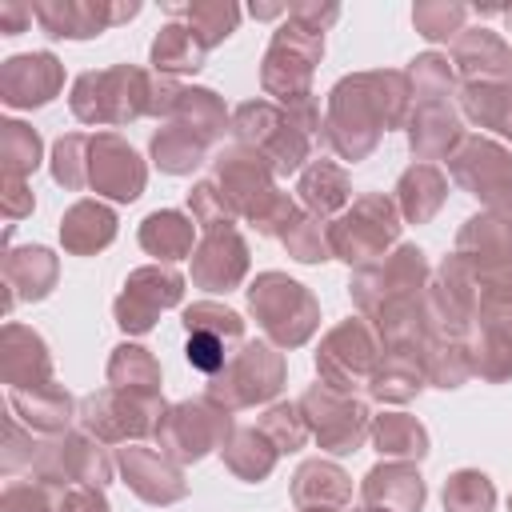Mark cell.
Wrapping results in <instances>:
<instances>
[{
	"mask_svg": "<svg viewBox=\"0 0 512 512\" xmlns=\"http://www.w3.org/2000/svg\"><path fill=\"white\" fill-rule=\"evenodd\" d=\"M32 212V192L24 180H4V216L8 220H20Z\"/></svg>",
	"mask_w": 512,
	"mask_h": 512,
	"instance_id": "57",
	"label": "cell"
},
{
	"mask_svg": "<svg viewBox=\"0 0 512 512\" xmlns=\"http://www.w3.org/2000/svg\"><path fill=\"white\" fill-rule=\"evenodd\" d=\"M356 308L376 328L384 348H408L424 336V292H428V264L424 252L400 244L396 252L356 268L348 284Z\"/></svg>",
	"mask_w": 512,
	"mask_h": 512,
	"instance_id": "1",
	"label": "cell"
},
{
	"mask_svg": "<svg viewBox=\"0 0 512 512\" xmlns=\"http://www.w3.org/2000/svg\"><path fill=\"white\" fill-rule=\"evenodd\" d=\"M0 364H4L8 388L52 384V356H48L44 340H40L32 328H24V324H4V336H0Z\"/></svg>",
	"mask_w": 512,
	"mask_h": 512,
	"instance_id": "24",
	"label": "cell"
},
{
	"mask_svg": "<svg viewBox=\"0 0 512 512\" xmlns=\"http://www.w3.org/2000/svg\"><path fill=\"white\" fill-rule=\"evenodd\" d=\"M204 52L208 48L192 36V28L180 24V20H172L152 40V68L160 76H188V72H200L204 68Z\"/></svg>",
	"mask_w": 512,
	"mask_h": 512,
	"instance_id": "35",
	"label": "cell"
},
{
	"mask_svg": "<svg viewBox=\"0 0 512 512\" xmlns=\"http://www.w3.org/2000/svg\"><path fill=\"white\" fill-rule=\"evenodd\" d=\"M296 192H300V200H304L308 216H316V220L336 216V212H340V208H348V200H352L348 172H344L340 164H332V160H312V164L304 168V176H300Z\"/></svg>",
	"mask_w": 512,
	"mask_h": 512,
	"instance_id": "31",
	"label": "cell"
},
{
	"mask_svg": "<svg viewBox=\"0 0 512 512\" xmlns=\"http://www.w3.org/2000/svg\"><path fill=\"white\" fill-rule=\"evenodd\" d=\"M412 112V84L404 72H356L336 80L328 92L324 112V140L344 160H364L380 132L408 124Z\"/></svg>",
	"mask_w": 512,
	"mask_h": 512,
	"instance_id": "2",
	"label": "cell"
},
{
	"mask_svg": "<svg viewBox=\"0 0 512 512\" xmlns=\"http://www.w3.org/2000/svg\"><path fill=\"white\" fill-rule=\"evenodd\" d=\"M32 20H36L32 4H20V0H4V4H0V32H4V36H20Z\"/></svg>",
	"mask_w": 512,
	"mask_h": 512,
	"instance_id": "56",
	"label": "cell"
},
{
	"mask_svg": "<svg viewBox=\"0 0 512 512\" xmlns=\"http://www.w3.org/2000/svg\"><path fill=\"white\" fill-rule=\"evenodd\" d=\"M356 512H388V508H372V504H360Z\"/></svg>",
	"mask_w": 512,
	"mask_h": 512,
	"instance_id": "58",
	"label": "cell"
},
{
	"mask_svg": "<svg viewBox=\"0 0 512 512\" xmlns=\"http://www.w3.org/2000/svg\"><path fill=\"white\" fill-rule=\"evenodd\" d=\"M372 444L380 456H396V460H420L428 452V432L416 416L408 412H384L372 420Z\"/></svg>",
	"mask_w": 512,
	"mask_h": 512,
	"instance_id": "38",
	"label": "cell"
},
{
	"mask_svg": "<svg viewBox=\"0 0 512 512\" xmlns=\"http://www.w3.org/2000/svg\"><path fill=\"white\" fill-rule=\"evenodd\" d=\"M168 16H176L180 24L192 28V36L204 48H216L220 40H228L240 24V8L224 4V0H196V4H168Z\"/></svg>",
	"mask_w": 512,
	"mask_h": 512,
	"instance_id": "36",
	"label": "cell"
},
{
	"mask_svg": "<svg viewBox=\"0 0 512 512\" xmlns=\"http://www.w3.org/2000/svg\"><path fill=\"white\" fill-rule=\"evenodd\" d=\"M40 452H44V444L28 432L24 436V428H20V420L16 416H8V428H4V472H20V468H36V460H40Z\"/></svg>",
	"mask_w": 512,
	"mask_h": 512,
	"instance_id": "53",
	"label": "cell"
},
{
	"mask_svg": "<svg viewBox=\"0 0 512 512\" xmlns=\"http://www.w3.org/2000/svg\"><path fill=\"white\" fill-rule=\"evenodd\" d=\"M400 236V208L396 200H388L384 192H368L360 200H352V208H344L332 224H328V248L332 256L364 268L380 256H388V248Z\"/></svg>",
	"mask_w": 512,
	"mask_h": 512,
	"instance_id": "6",
	"label": "cell"
},
{
	"mask_svg": "<svg viewBox=\"0 0 512 512\" xmlns=\"http://www.w3.org/2000/svg\"><path fill=\"white\" fill-rule=\"evenodd\" d=\"M292 500L300 512H340L352 500V480L332 460H304L292 476Z\"/></svg>",
	"mask_w": 512,
	"mask_h": 512,
	"instance_id": "25",
	"label": "cell"
},
{
	"mask_svg": "<svg viewBox=\"0 0 512 512\" xmlns=\"http://www.w3.org/2000/svg\"><path fill=\"white\" fill-rule=\"evenodd\" d=\"M248 272V244L236 228L204 232L192 248V284L208 292H232Z\"/></svg>",
	"mask_w": 512,
	"mask_h": 512,
	"instance_id": "20",
	"label": "cell"
},
{
	"mask_svg": "<svg viewBox=\"0 0 512 512\" xmlns=\"http://www.w3.org/2000/svg\"><path fill=\"white\" fill-rule=\"evenodd\" d=\"M184 328L188 332H212V336H220L228 344H240V336H244V320L232 308L212 304V300H200V304L184 308Z\"/></svg>",
	"mask_w": 512,
	"mask_h": 512,
	"instance_id": "49",
	"label": "cell"
},
{
	"mask_svg": "<svg viewBox=\"0 0 512 512\" xmlns=\"http://www.w3.org/2000/svg\"><path fill=\"white\" fill-rule=\"evenodd\" d=\"M108 384L124 388V392H144V396H160V364L148 348L140 344H120L108 360Z\"/></svg>",
	"mask_w": 512,
	"mask_h": 512,
	"instance_id": "39",
	"label": "cell"
},
{
	"mask_svg": "<svg viewBox=\"0 0 512 512\" xmlns=\"http://www.w3.org/2000/svg\"><path fill=\"white\" fill-rule=\"evenodd\" d=\"M0 156H4V180H24L40 164V136L36 128L20 120L0 124Z\"/></svg>",
	"mask_w": 512,
	"mask_h": 512,
	"instance_id": "43",
	"label": "cell"
},
{
	"mask_svg": "<svg viewBox=\"0 0 512 512\" xmlns=\"http://www.w3.org/2000/svg\"><path fill=\"white\" fill-rule=\"evenodd\" d=\"M300 412L308 420V432L328 452H356L372 432V416L364 400H356L352 392H336L328 384H312L300 396Z\"/></svg>",
	"mask_w": 512,
	"mask_h": 512,
	"instance_id": "14",
	"label": "cell"
},
{
	"mask_svg": "<svg viewBox=\"0 0 512 512\" xmlns=\"http://www.w3.org/2000/svg\"><path fill=\"white\" fill-rule=\"evenodd\" d=\"M460 108L472 124L492 128L512 140V84L508 80H476L460 88Z\"/></svg>",
	"mask_w": 512,
	"mask_h": 512,
	"instance_id": "34",
	"label": "cell"
},
{
	"mask_svg": "<svg viewBox=\"0 0 512 512\" xmlns=\"http://www.w3.org/2000/svg\"><path fill=\"white\" fill-rule=\"evenodd\" d=\"M404 76H408V84H412V104H420V100H448L452 88H456V68H452V60L440 56V52L416 56Z\"/></svg>",
	"mask_w": 512,
	"mask_h": 512,
	"instance_id": "42",
	"label": "cell"
},
{
	"mask_svg": "<svg viewBox=\"0 0 512 512\" xmlns=\"http://www.w3.org/2000/svg\"><path fill=\"white\" fill-rule=\"evenodd\" d=\"M232 132L240 144L256 148L280 176L296 172L312 152V136L272 100H244L232 112Z\"/></svg>",
	"mask_w": 512,
	"mask_h": 512,
	"instance_id": "8",
	"label": "cell"
},
{
	"mask_svg": "<svg viewBox=\"0 0 512 512\" xmlns=\"http://www.w3.org/2000/svg\"><path fill=\"white\" fill-rule=\"evenodd\" d=\"M152 112V72L116 64L104 72H84L72 84V116L96 128H120Z\"/></svg>",
	"mask_w": 512,
	"mask_h": 512,
	"instance_id": "3",
	"label": "cell"
},
{
	"mask_svg": "<svg viewBox=\"0 0 512 512\" xmlns=\"http://www.w3.org/2000/svg\"><path fill=\"white\" fill-rule=\"evenodd\" d=\"M36 24L56 40H88L104 28L132 20L140 4H108V0H32Z\"/></svg>",
	"mask_w": 512,
	"mask_h": 512,
	"instance_id": "17",
	"label": "cell"
},
{
	"mask_svg": "<svg viewBox=\"0 0 512 512\" xmlns=\"http://www.w3.org/2000/svg\"><path fill=\"white\" fill-rule=\"evenodd\" d=\"M164 400L160 396H144V392H124V388H100L92 396L80 400V432L96 436L100 444H140L144 436H156V424L164 416Z\"/></svg>",
	"mask_w": 512,
	"mask_h": 512,
	"instance_id": "7",
	"label": "cell"
},
{
	"mask_svg": "<svg viewBox=\"0 0 512 512\" xmlns=\"http://www.w3.org/2000/svg\"><path fill=\"white\" fill-rule=\"evenodd\" d=\"M476 372L484 380L512 376V296H484L476 308Z\"/></svg>",
	"mask_w": 512,
	"mask_h": 512,
	"instance_id": "21",
	"label": "cell"
},
{
	"mask_svg": "<svg viewBox=\"0 0 512 512\" xmlns=\"http://www.w3.org/2000/svg\"><path fill=\"white\" fill-rule=\"evenodd\" d=\"M452 180L472 192L488 216L512 224V152L484 136H464L460 148L448 156Z\"/></svg>",
	"mask_w": 512,
	"mask_h": 512,
	"instance_id": "11",
	"label": "cell"
},
{
	"mask_svg": "<svg viewBox=\"0 0 512 512\" xmlns=\"http://www.w3.org/2000/svg\"><path fill=\"white\" fill-rule=\"evenodd\" d=\"M424 360H420V344H408V348H384L372 380H368V392L384 404H404L412 400L420 388H424Z\"/></svg>",
	"mask_w": 512,
	"mask_h": 512,
	"instance_id": "28",
	"label": "cell"
},
{
	"mask_svg": "<svg viewBox=\"0 0 512 512\" xmlns=\"http://www.w3.org/2000/svg\"><path fill=\"white\" fill-rule=\"evenodd\" d=\"M280 240H284V248H288L296 260H304V264H316V260H328V256H332V248H328V228H324V220H316V216H296Z\"/></svg>",
	"mask_w": 512,
	"mask_h": 512,
	"instance_id": "50",
	"label": "cell"
},
{
	"mask_svg": "<svg viewBox=\"0 0 512 512\" xmlns=\"http://www.w3.org/2000/svg\"><path fill=\"white\" fill-rule=\"evenodd\" d=\"M64 88V64L52 52H24L0 68V100L8 108H40Z\"/></svg>",
	"mask_w": 512,
	"mask_h": 512,
	"instance_id": "18",
	"label": "cell"
},
{
	"mask_svg": "<svg viewBox=\"0 0 512 512\" xmlns=\"http://www.w3.org/2000/svg\"><path fill=\"white\" fill-rule=\"evenodd\" d=\"M280 384H284V356L264 340H248V344L236 348L228 368L212 376L204 396L232 412V408H248V404L272 400L280 392Z\"/></svg>",
	"mask_w": 512,
	"mask_h": 512,
	"instance_id": "13",
	"label": "cell"
},
{
	"mask_svg": "<svg viewBox=\"0 0 512 512\" xmlns=\"http://www.w3.org/2000/svg\"><path fill=\"white\" fill-rule=\"evenodd\" d=\"M144 160L132 152V144L120 132H96L88 148V188L100 196H112L120 204L136 200L144 192Z\"/></svg>",
	"mask_w": 512,
	"mask_h": 512,
	"instance_id": "16",
	"label": "cell"
},
{
	"mask_svg": "<svg viewBox=\"0 0 512 512\" xmlns=\"http://www.w3.org/2000/svg\"><path fill=\"white\" fill-rule=\"evenodd\" d=\"M88 148H92V136H84V132H68L52 148V176L68 192L88 188Z\"/></svg>",
	"mask_w": 512,
	"mask_h": 512,
	"instance_id": "45",
	"label": "cell"
},
{
	"mask_svg": "<svg viewBox=\"0 0 512 512\" xmlns=\"http://www.w3.org/2000/svg\"><path fill=\"white\" fill-rule=\"evenodd\" d=\"M248 312L260 320L264 336L276 348H296L304 344L316 324H320V308L312 300V292L296 280H288L284 272H260L248 288Z\"/></svg>",
	"mask_w": 512,
	"mask_h": 512,
	"instance_id": "5",
	"label": "cell"
},
{
	"mask_svg": "<svg viewBox=\"0 0 512 512\" xmlns=\"http://www.w3.org/2000/svg\"><path fill=\"white\" fill-rule=\"evenodd\" d=\"M508 508H512V500H508Z\"/></svg>",
	"mask_w": 512,
	"mask_h": 512,
	"instance_id": "60",
	"label": "cell"
},
{
	"mask_svg": "<svg viewBox=\"0 0 512 512\" xmlns=\"http://www.w3.org/2000/svg\"><path fill=\"white\" fill-rule=\"evenodd\" d=\"M224 452V464L240 476V480H264L280 456V448L260 432V428H240L232 432V440L220 448Z\"/></svg>",
	"mask_w": 512,
	"mask_h": 512,
	"instance_id": "40",
	"label": "cell"
},
{
	"mask_svg": "<svg viewBox=\"0 0 512 512\" xmlns=\"http://www.w3.org/2000/svg\"><path fill=\"white\" fill-rule=\"evenodd\" d=\"M8 404H12V416L40 436H60L72 420V396L56 380L36 388H8Z\"/></svg>",
	"mask_w": 512,
	"mask_h": 512,
	"instance_id": "27",
	"label": "cell"
},
{
	"mask_svg": "<svg viewBox=\"0 0 512 512\" xmlns=\"http://www.w3.org/2000/svg\"><path fill=\"white\" fill-rule=\"evenodd\" d=\"M112 236H116V212L100 200H76L60 216V240L76 256H92V252L108 248Z\"/></svg>",
	"mask_w": 512,
	"mask_h": 512,
	"instance_id": "29",
	"label": "cell"
},
{
	"mask_svg": "<svg viewBox=\"0 0 512 512\" xmlns=\"http://www.w3.org/2000/svg\"><path fill=\"white\" fill-rule=\"evenodd\" d=\"M504 16H508V24H512V8H504Z\"/></svg>",
	"mask_w": 512,
	"mask_h": 512,
	"instance_id": "59",
	"label": "cell"
},
{
	"mask_svg": "<svg viewBox=\"0 0 512 512\" xmlns=\"http://www.w3.org/2000/svg\"><path fill=\"white\" fill-rule=\"evenodd\" d=\"M184 356H188V364H192L196 372L216 376V372H224V368H228V360H232L236 352H232V344H228V340H220V336H212V332H188Z\"/></svg>",
	"mask_w": 512,
	"mask_h": 512,
	"instance_id": "52",
	"label": "cell"
},
{
	"mask_svg": "<svg viewBox=\"0 0 512 512\" xmlns=\"http://www.w3.org/2000/svg\"><path fill=\"white\" fill-rule=\"evenodd\" d=\"M260 432H264L280 452H296V448H304V440L312 436V432H308V420H304V412H300V404H276V408H268L264 420H260Z\"/></svg>",
	"mask_w": 512,
	"mask_h": 512,
	"instance_id": "48",
	"label": "cell"
},
{
	"mask_svg": "<svg viewBox=\"0 0 512 512\" xmlns=\"http://www.w3.org/2000/svg\"><path fill=\"white\" fill-rule=\"evenodd\" d=\"M484 296H512V224L496 216H472L456 236L452 256Z\"/></svg>",
	"mask_w": 512,
	"mask_h": 512,
	"instance_id": "10",
	"label": "cell"
},
{
	"mask_svg": "<svg viewBox=\"0 0 512 512\" xmlns=\"http://www.w3.org/2000/svg\"><path fill=\"white\" fill-rule=\"evenodd\" d=\"M188 212L204 232H220V228H236V208L228 204V196L216 188V180H204L188 192Z\"/></svg>",
	"mask_w": 512,
	"mask_h": 512,
	"instance_id": "47",
	"label": "cell"
},
{
	"mask_svg": "<svg viewBox=\"0 0 512 512\" xmlns=\"http://www.w3.org/2000/svg\"><path fill=\"white\" fill-rule=\"evenodd\" d=\"M380 356H384V340L376 336V328L364 316H352V320L336 324L316 352L320 384H328L336 392H352L372 380Z\"/></svg>",
	"mask_w": 512,
	"mask_h": 512,
	"instance_id": "12",
	"label": "cell"
},
{
	"mask_svg": "<svg viewBox=\"0 0 512 512\" xmlns=\"http://www.w3.org/2000/svg\"><path fill=\"white\" fill-rule=\"evenodd\" d=\"M320 56H324V32H312L288 16L264 52V68H260L264 92L276 96L280 108L312 104V68L320 64Z\"/></svg>",
	"mask_w": 512,
	"mask_h": 512,
	"instance_id": "4",
	"label": "cell"
},
{
	"mask_svg": "<svg viewBox=\"0 0 512 512\" xmlns=\"http://www.w3.org/2000/svg\"><path fill=\"white\" fill-rule=\"evenodd\" d=\"M168 120L188 128V132H196L204 144L220 140L224 128H228V112H224V104H220V96L212 88H184Z\"/></svg>",
	"mask_w": 512,
	"mask_h": 512,
	"instance_id": "37",
	"label": "cell"
},
{
	"mask_svg": "<svg viewBox=\"0 0 512 512\" xmlns=\"http://www.w3.org/2000/svg\"><path fill=\"white\" fill-rule=\"evenodd\" d=\"M56 512H112V508L96 484H68V488H60Z\"/></svg>",
	"mask_w": 512,
	"mask_h": 512,
	"instance_id": "54",
	"label": "cell"
},
{
	"mask_svg": "<svg viewBox=\"0 0 512 512\" xmlns=\"http://www.w3.org/2000/svg\"><path fill=\"white\" fill-rule=\"evenodd\" d=\"M232 412L216 400H184V404H172L160 424H156V444L168 460L176 464H188V460H200L208 456L212 448H224L232 440Z\"/></svg>",
	"mask_w": 512,
	"mask_h": 512,
	"instance_id": "9",
	"label": "cell"
},
{
	"mask_svg": "<svg viewBox=\"0 0 512 512\" xmlns=\"http://www.w3.org/2000/svg\"><path fill=\"white\" fill-rule=\"evenodd\" d=\"M288 16H292L296 24H304V28H312V32H324V28L340 16V4H292Z\"/></svg>",
	"mask_w": 512,
	"mask_h": 512,
	"instance_id": "55",
	"label": "cell"
},
{
	"mask_svg": "<svg viewBox=\"0 0 512 512\" xmlns=\"http://www.w3.org/2000/svg\"><path fill=\"white\" fill-rule=\"evenodd\" d=\"M192 236H196V220H188L184 212H172V208H160L140 224V248L148 256H156L160 264L192 256Z\"/></svg>",
	"mask_w": 512,
	"mask_h": 512,
	"instance_id": "33",
	"label": "cell"
},
{
	"mask_svg": "<svg viewBox=\"0 0 512 512\" xmlns=\"http://www.w3.org/2000/svg\"><path fill=\"white\" fill-rule=\"evenodd\" d=\"M472 8L464 4H452V0H428V4H416L412 8V24L424 40H456L464 32V20H468Z\"/></svg>",
	"mask_w": 512,
	"mask_h": 512,
	"instance_id": "46",
	"label": "cell"
},
{
	"mask_svg": "<svg viewBox=\"0 0 512 512\" xmlns=\"http://www.w3.org/2000/svg\"><path fill=\"white\" fill-rule=\"evenodd\" d=\"M56 508H60V488L44 480H12L0 500V512H56Z\"/></svg>",
	"mask_w": 512,
	"mask_h": 512,
	"instance_id": "51",
	"label": "cell"
},
{
	"mask_svg": "<svg viewBox=\"0 0 512 512\" xmlns=\"http://www.w3.org/2000/svg\"><path fill=\"white\" fill-rule=\"evenodd\" d=\"M204 152H208V144H204L196 132L180 128V124H172V120L152 136V160H156L160 172H172V176L192 172V168L204 160Z\"/></svg>",
	"mask_w": 512,
	"mask_h": 512,
	"instance_id": "41",
	"label": "cell"
},
{
	"mask_svg": "<svg viewBox=\"0 0 512 512\" xmlns=\"http://www.w3.org/2000/svg\"><path fill=\"white\" fill-rule=\"evenodd\" d=\"M452 68L464 76V84L508 80L512 76V48L492 28H464L452 40Z\"/></svg>",
	"mask_w": 512,
	"mask_h": 512,
	"instance_id": "23",
	"label": "cell"
},
{
	"mask_svg": "<svg viewBox=\"0 0 512 512\" xmlns=\"http://www.w3.org/2000/svg\"><path fill=\"white\" fill-rule=\"evenodd\" d=\"M184 296V276L168 264H148V268H136L128 280H124V292L116 296L112 312H116V324L124 332H148L156 324V316L172 304H180Z\"/></svg>",
	"mask_w": 512,
	"mask_h": 512,
	"instance_id": "15",
	"label": "cell"
},
{
	"mask_svg": "<svg viewBox=\"0 0 512 512\" xmlns=\"http://www.w3.org/2000/svg\"><path fill=\"white\" fill-rule=\"evenodd\" d=\"M116 468L124 472L128 488H132L140 500H148V504H176V500H184V492H188L184 472H180L176 460H168L160 448L128 444V448H120Z\"/></svg>",
	"mask_w": 512,
	"mask_h": 512,
	"instance_id": "19",
	"label": "cell"
},
{
	"mask_svg": "<svg viewBox=\"0 0 512 512\" xmlns=\"http://www.w3.org/2000/svg\"><path fill=\"white\" fill-rule=\"evenodd\" d=\"M408 144L420 160H448L460 140H464V124H460V112L452 108V100H420L412 104L408 112Z\"/></svg>",
	"mask_w": 512,
	"mask_h": 512,
	"instance_id": "22",
	"label": "cell"
},
{
	"mask_svg": "<svg viewBox=\"0 0 512 512\" xmlns=\"http://www.w3.org/2000/svg\"><path fill=\"white\" fill-rule=\"evenodd\" d=\"M364 504L372 508H388V512H420L424 508V480L408 460H392V464H376L364 476L360 488Z\"/></svg>",
	"mask_w": 512,
	"mask_h": 512,
	"instance_id": "26",
	"label": "cell"
},
{
	"mask_svg": "<svg viewBox=\"0 0 512 512\" xmlns=\"http://www.w3.org/2000/svg\"><path fill=\"white\" fill-rule=\"evenodd\" d=\"M4 284H8V308L16 300H44L56 284V256L48 248H16L4 260Z\"/></svg>",
	"mask_w": 512,
	"mask_h": 512,
	"instance_id": "30",
	"label": "cell"
},
{
	"mask_svg": "<svg viewBox=\"0 0 512 512\" xmlns=\"http://www.w3.org/2000/svg\"><path fill=\"white\" fill-rule=\"evenodd\" d=\"M496 508V488L484 472L460 468L444 484V512H492Z\"/></svg>",
	"mask_w": 512,
	"mask_h": 512,
	"instance_id": "44",
	"label": "cell"
},
{
	"mask_svg": "<svg viewBox=\"0 0 512 512\" xmlns=\"http://www.w3.org/2000/svg\"><path fill=\"white\" fill-rule=\"evenodd\" d=\"M444 192H448V180L436 164H412L396 184V208L408 224H424L440 212Z\"/></svg>",
	"mask_w": 512,
	"mask_h": 512,
	"instance_id": "32",
	"label": "cell"
}]
</instances>
